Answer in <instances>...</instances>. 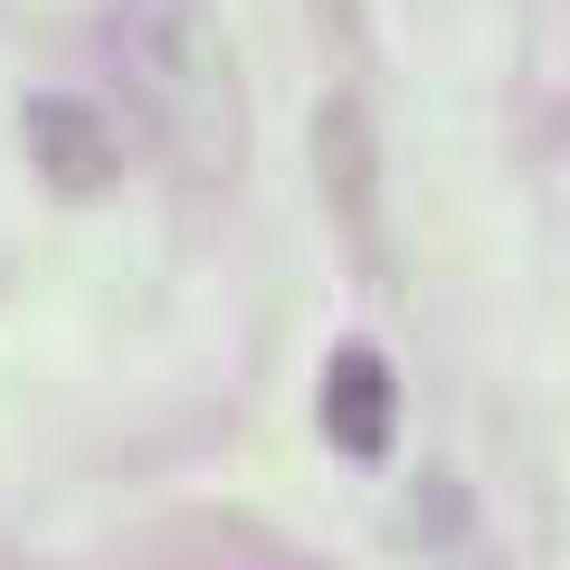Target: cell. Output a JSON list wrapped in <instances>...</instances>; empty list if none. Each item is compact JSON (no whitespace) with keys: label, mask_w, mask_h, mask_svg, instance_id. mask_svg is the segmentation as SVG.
<instances>
[{"label":"cell","mask_w":570,"mask_h":570,"mask_svg":"<svg viewBox=\"0 0 570 570\" xmlns=\"http://www.w3.org/2000/svg\"><path fill=\"white\" fill-rule=\"evenodd\" d=\"M324 438L343 456H390V438H400V381L371 343H343L324 362Z\"/></svg>","instance_id":"3957f363"},{"label":"cell","mask_w":570,"mask_h":570,"mask_svg":"<svg viewBox=\"0 0 570 570\" xmlns=\"http://www.w3.org/2000/svg\"><path fill=\"white\" fill-rule=\"evenodd\" d=\"M314 163H324V200L343 219V238L371 257V115H362V96H324V115H314Z\"/></svg>","instance_id":"277c9868"},{"label":"cell","mask_w":570,"mask_h":570,"mask_svg":"<svg viewBox=\"0 0 570 570\" xmlns=\"http://www.w3.org/2000/svg\"><path fill=\"white\" fill-rule=\"evenodd\" d=\"M115 67L142 124L190 181H228L247 163V77L209 0H115Z\"/></svg>","instance_id":"6da1fadb"},{"label":"cell","mask_w":570,"mask_h":570,"mask_svg":"<svg viewBox=\"0 0 570 570\" xmlns=\"http://www.w3.org/2000/svg\"><path fill=\"white\" fill-rule=\"evenodd\" d=\"M20 142H29V163H39V181L58 190V200H105L115 171H124L115 124L86 96H58V86H39V96L20 105Z\"/></svg>","instance_id":"7a4b0ae2"}]
</instances>
